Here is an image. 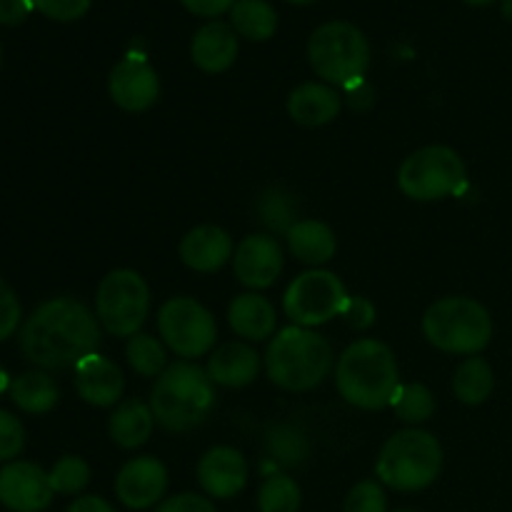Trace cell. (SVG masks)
Masks as SVG:
<instances>
[{
    "mask_svg": "<svg viewBox=\"0 0 512 512\" xmlns=\"http://www.w3.org/2000/svg\"><path fill=\"white\" fill-rule=\"evenodd\" d=\"M0 65H3V48H0Z\"/></svg>",
    "mask_w": 512,
    "mask_h": 512,
    "instance_id": "47",
    "label": "cell"
},
{
    "mask_svg": "<svg viewBox=\"0 0 512 512\" xmlns=\"http://www.w3.org/2000/svg\"><path fill=\"white\" fill-rule=\"evenodd\" d=\"M260 512H298L300 488L290 475H268L258 490Z\"/></svg>",
    "mask_w": 512,
    "mask_h": 512,
    "instance_id": "29",
    "label": "cell"
},
{
    "mask_svg": "<svg viewBox=\"0 0 512 512\" xmlns=\"http://www.w3.org/2000/svg\"><path fill=\"white\" fill-rule=\"evenodd\" d=\"M20 318H23V310H20L18 295L0 278V343L18 330Z\"/></svg>",
    "mask_w": 512,
    "mask_h": 512,
    "instance_id": "35",
    "label": "cell"
},
{
    "mask_svg": "<svg viewBox=\"0 0 512 512\" xmlns=\"http://www.w3.org/2000/svg\"><path fill=\"white\" fill-rule=\"evenodd\" d=\"M335 385L345 403L360 410H380L393 403L400 388V370L393 350L373 338L350 345L335 368Z\"/></svg>",
    "mask_w": 512,
    "mask_h": 512,
    "instance_id": "2",
    "label": "cell"
},
{
    "mask_svg": "<svg viewBox=\"0 0 512 512\" xmlns=\"http://www.w3.org/2000/svg\"><path fill=\"white\" fill-rule=\"evenodd\" d=\"M288 3H293V5H310V3H315V0H288Z\"/></svg>",
    "mask_w": 512,
    "mask_h": 512,
    "instance_id": "46",
    "label": "cell"
},
{
    "mask_svg": "<svg viewBox=\"0 0 512 512\" xmlns=\"http://www.w3.org/2000/svg\"><path fill=\"white\" fill-rule=\"evenodd\" d=\"M395 512H413V510H395Z\"/></svg>",
    "mask_w": 512,
    "mask_h": 512,
    "instance_id": "48",
    "label": "cell"
},
{
    "mask_svg": "<svg viewBox=\"0 0 512 512\" xmlns=\"http://www.w3.org/2000/svg\"><path fill=\"white\" fill-rule=\"evenodd\" d=\"M90 3L93 0H33V5L40 13L48 15L50 20H60V23L83 18L88 13Z\"/></svg>",
    "mask_w": 512,
    "mask_h": 512,
    "instance_id": "36",
    "label": "cell"
},
{
    "mask_svg": "<svg viewBox=\"0 0 512 512\" xmlns=\"http://www.w3.org/2000/svg\"><path fill=\"white\" fill-rule=\"evenodd\" d=\"M233 268L245 288H270L283 273V250L270 235H248L233 253Z\"/></svg>",
    "mask_w": 512,
    "mask_h": 512,
    "instance_id": "15",
    "label": "cell"
},
{
    "mask_svg": "<svg viewBox=\"0 0 512 512\" xmlns=\"http://www.w3.org/2000/svg\"><path fill=\"white\" fill-rule=\"evenodd\" d=\"M180 260L195 273H215L233 258L230 235L218 225H198L180 240Z\"/></svg>",
    "mask_w": 512,
    "mask_h": 512,
    "instance_id": "18",
    "label": "cell"
},
{
    "mask_svg": "<svg viewBox=\"0 0 512 512\" xmlns=\"http://www.w3.org/2000/svg\"><path fill=\"white\" fill-rule=\"evenodd\" d=\"M268 455L278 465L295 468L308 458V443L300 430L290 428V425H275L268 433Z\"/></svg>",
    "mask_w": 512,
    "mask_h": 512,
    "instance_id": "31",
    "label": "cell"
},
{
    "mask_svg": "<svg viewBox=\"0 0 512 512\" xmlns=\"http://www.w3.org/2000/svg\"><path fill=\"white\" fill-rule=\"evenodd\" d=\"M168 490V470L158 458H133L120 468L115 478L118 500L130 510H148L160 503Z\"/></svg>",
    "mask_w": 512,
    "mask_h": 512,
    "instance_id": "14",
    "label": "cell"
},
{
    "mask_svg": "<svg viewBox=\"0 0 512 512\" xmlns=\"http://www.w3.org/2000/svg\"><path fill=\"white\" fill-rule=\"evenodd\" d=\"M48 478H50V488H53V493L78 495L80 490L88 488L90 468L83 458H78V455H65V458H60L58 463L53 465Z\"/></svg>",
    "mask_w": 512,
    "mask_h": 512,
    "instance_id": "32",
    "label": "cell"
},
{
    "mask_svg": "<svg viewBox=\"0 0 512 512\" xmlns=\"http://www.w3.org/2000/svg\"><path fill=\"white\" fill-rule=\"evenodd\" d=\"M75 388L85 403L95 408H110L123 395L125 378L113 360L93 353L75 365Z\"/></svg>",
    "mask_w": 512,
    "mask_h": 512,
    "instance_id": "17",
    "label": "cell"
},
{
    "mask_svg": "<svg viewBox=\"0 0 512 512\" xmlns=\"http://www.w3.org/2000/svg\"><path fill=\"white\" fill-rule=\"evenodd\" d=\"M503 15L512 20V0H503Z\"/></svg>",
    "mask_w": 512,
    "mask_h": 512,
    "instance_id": "44",
    "label": "cell"
},
{
    "mask_svg": "<svg viewBox=\"0 0 512 512\" xmlns=\"http://www.w3.org/2000/svg\"><path fill=\"white\" fill-rule=\"evenodd\" d=\"M100 330L95 315L75 298H53L33 310L20 330V350L43 370L75 368L98 353Z\"/></svg>",
    "mask_w": 512,
    "mask_h": 512,
    "instance_id": "1",
    "label": "cell"
},
{
    "mask_svg": "<svg viewBox=\"0 0 512 512\" xmlns=\"http://www.w3.org/2000/svg\"><path fill=\"white\" fill-rule=\"evenodd\" d=\"M153 425L155 415L150 405H143L140 400H125L110 415L108 430L115 445L125 450H135L148 443V438L153 435Z\"/></svg>",
    "mask_w": 512,
    "mask_h": 512,
    "instance_id": "24",
    "label": "cell"
},
{
    "mask_svg": "<svg viewBox=\"0 0 512 512\" xmlns=\"http://www.w3.org/2000/svg\"><path fill=\"white\" fill-rule=\"evenodd\" d=\"M108 90L118 108L128 110V113H143V110L153 108L158 100L160 80L148 60L128 55L110 70Z\"/></svg>",
    "mask_w": 512,
    "mask_h": 512,
    "instance_id": "12",
    "label": "cell"
},
{
    "mask_svg": "<svg viewBox=\"0 0 512 512\" xmlns=\"http://www.w3.org/2000/svg\"><path fill=\"white\" fill-rule=\"evenodd\" d=\"M495 375L493 368L485 363L483 358H468L453 378V390L458 395L460 403L465 405H480L493 395Z\"/></svg>",
    "mask_w": 512,
    "mask_h": 512,
    "instance_id": "27",
    "label": "cell"
},
{
    "mask_svg": "<svg viewBox=\"0 0 512 512\" xmlns=\"http://www.w3.org/2000/svg\"><path fill=\"white\" fill-rule=\"evenodd\" d=\"M468 180L465 163L448 145H428L403 160L398 170V185L408 198L430 203L460 193Z\"/></svg>",
    "mask_w": 512,
    "mask_h": 512,
    "instance_id": "8",
    "label": "cell"
},
{
    "mask_svg": "<svg viewBox=\"0 0 512 512\" xmlns=\"http://www.w3.org/2000/svg\"><path fill=\"white\" fill-rule=\"evenodd\" d=\"M180 3L200 18H218V15L233 10L235 0H180Z\"/></svg>",
    "mask_w": 512,
    "mask_h": 512,
    "instance_id": "40",
    "label": "cell"
},
{
    "mask_svg": "<svg viewBox=\"0 0 512 512\" xmlns=\"http://www.w3.org/2000/svg\"><path fill=\"white\" fill-rule=\"evenodd\" d=\"M208 378L223 388H245L260 373V358L250 345L223 343L208 360Z\"/></svg>",
    "mask_w": 512,
    "mask_h": 512,
    "instance_id": "19",
    "label": "cell"
},
{
    "mask_svg": "<svg viewBox=\"0 0 512 512\" xmlns=\"http://www.w3.org/2000/svg\"><path fill=\"white\" fill-rule=\"evenodd\" d=\"M10 388V383H8V373H5L3 368H0V395L5 393V390Z\"/></svg>",
    "mask_w": 512,
    "mask_h": 512,
    "instance_id": "43",
    "label": "cell"
},
{
    "mask_svg": "<svg viewBox=\"0 0 512 512\" xmlns=\"http://www.w3.org/2000/svg\"><path fill=\"white\" fill-rule=\"evenodd\" d=\"M308 58L315 73L330 85L355 83L363 78L370 68V45L363 30L355 28L353 23H325L310 35Z\"/></svg>",
    "mask_w": 512,
    "mask_h": 512,
    "instance_id": "7",
    "label": "cell"
},
{
    "mask_svg": "<svg viewBox=\"0 0 512 512\" xmlns=\"http://www.w3.org/2000/svg\"><path fill=\"white\" fill-rule=\"evenodd\" d=\"M465 3H470V5H488V3H493V0H465Z\"/></svg>",
    "mask_w": 512,
    "mask_h": 512,
    "instance_id": "45",
    "label": "cell"
},
{
    "mask_svg": "<svg viewBox=\"0 0 512 512\" xmlns=\"http://www.w3.org/2000/svg\"><path fill=\"white\" fill-rule=\"evenodd\" d=\"M68 512H115V510L108 500L98 498V495H85V498L75 500V503L68 508Z\"/></svg>",
    "mask_w": 512,
    "mask_h": 512,
    "instance_id": "42",
    "label": "cell"
},
{
    "mask_svg": "<svg viewBox=\"0 0 512 512\" xmlns=\"http://www.w3.org/2000/svg\"><path fill=\"white\" fill-rule=\"evenodd\" d=\"M213 385L208 373L188 360L165 368L150 395L155 423L170 433H188L203 425L215 408Z\"/></svg>",
    "mask_w": 512,
    "mask_h": 512,
    "instance_id": "3",
    "label": "cell"
},
{
    "mask_svg": "<svg viewBox=\"0 0 512 512\" xmlns=\"http://www.w3.org/2000/svg\"><path fill=\"white\" fill-rule=\"evenodd\" d=\"M343 90H345V95H348V103L353 105V108L363 110V108H370V105H373V88H370L363 78L355 80V83H350V85H345Z\"/></svg>",
    "mask_w": 512,
    "mask_h": 512,
    "instance_id": "41",
    "label": "cell"
},
{
    "mask_svg": "<svg viewBox=\"0 0 512 512\" xmlns=\"http://www.w3.org/2000/svg\"><path fill=\"white\" fill-rule=\"evenodd\" d=\"M125 355H128L130 368L135 370L143 378H155V375L165 373V365H168V355L165 348L148 333H138L133 338H128L125 345Z\"/></svg>",
    "mask_w": 512,
    "mask_h": 512,
    "instance_id": "28",
    "label": "cell"
},
{
    "mask_svg": "<svg viewBox=\"0 0 512 512\" xmlns=\"http://www.w3.org/2000/svg\"><path fill=\"white\" fill-rule=\"evenodd\" d=\"M230 328L245 340H268L273 338L278 315H275L273 303L258 293H243L230 303L228 308Z\"/></svg>",
    "mask_w": 512,
    "mask_h": 512,
    "instance_id": "22",
    "label": "cell"
},
{
    "mask_svg": "<svg viewBox=\"0 0 512 512\" xmlns=\"http://www.w3.org/2000/svg\"><path fill=\"white\" fill-rule=\"evenodd\" d=\"M95 308L103 328L115 338L140 333L150 313V290L135 270H113L105 275L95 293Z\"/></svg>",
    "mask_w": 512,
    "mask_h": 512,
    "instance_id": "9",
    "label": "cell"
},
{
    "mask_svg": "<svg viewBox=\"0 0 512 512\" xmlns=\"http://www.w3.org/2000/svg\"><path fill=\"white\" fill-rule=\"evenodd\" d=\"M345 512H388V498L383 485L375 480H363L345 498Z\"/></svg>",
    "mask_w": 512,
    "mask_h": 512,
    "instance_id": "33",
    "label": "cell"
},
{
    "mask_svg": "<svg viewBox=\"0 0 512 512\" xmlns=\"http://www.w3.org/2000/svg\"><path fill=\"white\" fill-rule=\"evenodd\" d=\"M290 118L305 128H320L338 118L340 95L338 90L323 83H303L288 98Z\"/></svg>",
    "mask_w": 512,
    "mask_h": 512,
    "instance_id": "21",
    "label": "cell"
},
{
    "mask_svg": "<svg viewBox=\"0 0 512 512\" xmlns=\"http://www.w3.org/2000/svg\"><path fill=\"white\" fill-rule=\"evenodd\" d=\"M10 400L30 415H43L58 405V383L43 370H30L10 383Z\"/></svg>",
    "mask_w": 512,
    "mask_h": 512,
    "instance_id": "25",
    "label": "cell"
},
{
    "mask_svg": "<svg viewBox=\"0 0 512 512\" xmlns=\"http://www.w3.org/2000/svg\"><path fill=\"white\" fill-rule=\"evenodd\" d=\"M230 23L238 35L248 40H268L278 30V13L268 0H235Z\"/></svg>",
    "mask_w": 512,
    "mask_h": 512,
    "instance_id": "26",
    "label": "cell"
},
{
    "mask_svg": "<svg viewBox=\"0 0 512 512\" xmlns=\"http://www.w3.org/2000/svg\"><path fill=\"white\" fill-rule=\"evenodd\" d=\"M270 383L290 393H305L323 383L333 370V348L310 328L290 325L280 330L265 353Z\"/></svg>",
    "mask_w": 512,
    "mask_h": 512,
    "instance_id": "4",
    "label": "cell"
},
{
    "mask_svg": "<svg viewBox=\"0 0 512 512\" xmlns=\"http://www.w3.org/2000/svg\"><path fill=\"white\" fill-rule=\"evenodd\" d=\"M160 338L185 360L203 358L218 340V325L208 308L193 298H170L158 313Z\"/></svg>",
    "mask_w": 512,
    "mask_h": 512,
    "instance_id": "11",
    "label": "cell"
},
{
    "mask_svg": "<svg viewBox=\"0 0 512 512\" xmlns=\"http://www.w3.org/2000/svg\"><path fill=\"white\" fill-rule=\"evenodd\" d=\"M33 8V0H0V25H20Z\"/></svg>",
    "mask_w": 512,
    "mask_h": 512,
    "instance_id": "39",
    "label": "cell"
},
{
    "mask_svg": "<svg viewBox=\"0 0 512 512\" xmlns=\"http://www.w3.org/2000/svg\"><path fill=\"white\" fill-rule=\"evenodd\" d=\"M288 248L300 263L318 268V265L333 260L335 250H338V238H335L333 228L320 220H298L288 228Z\"/></svg>",
    "mask_w": 512,
    "mask_h": 512,
    "instance_id": "23",
    "label": "cell"
},
{
    "mask_svg": "<svg viewBox=\"0 0 512 512\" xmlns=\"http://www.w3.org/2000/svg\"><path fill=\"white\" fill-rule=\"evenodd\" d=\"M25 448V428L15 415L0 410V460H13Z\"/></svg>",
    "mask_w": 512,
    "mask_h": 512,
    "instance_id": "34",
    "label": "cell"
},
{
    "mask_svg": "<svg viewBox=\"0 0 512 512\" xmlns=\"http://www.w3.org/2000/svg\"><path fill=\"white\" fill-rule=\"evenodd\" d=\"M155 512H218V510H215V505L210 503L208 498H203V495L180 493V495H173V498L163 500Z\"/></svg>",
    "mask_w": 512,
    "mask_h": 512,
    "instance_id": "37",
    "label": "cell"
},
{
    "mask_svg": "<svg viewBox=\"0 0 512 512\" xmlns=\"http://www.w3.org/2000/svg\"><path fill=\"white\" fill-rule=\"evenodd\" d=\"M343 318L348 320L350 328L365 330L375 323V305L368 298H350L343 310Z\"/></svg>",
    "mask_w": 512,
    "mask_h": 512,
    "instance_id": "38",
    "label": "cell"
},
{
    "mask_svg": "<svg viewBox=\"0 0 512 512\" xmlns=\"http://www.w3.org/2000/svg\"><path fill=\"white\" fill-rule=\"evenodd\" d=\"M393 410L403 423L408 425H420L425 420L433 418L435 413V398L425 385L420 383H408L400 385L398 393L393 398Z\"/></svg>",
    "mask_w": 512,
    "mask_h": 512,
    "instance_id": "30",
    "label": "cell"
},
{
    "mask_svg": "<svg viewBox=\"0 0 512 512\" xmlns=\"http://www.w3.org/2000/svg\"><path fill=\"white\" fill-rule=\"evenodd\" d=\"M193 63L205 73H223L238 58V33L225 23H208L193 35Z\"/></svg>",
    "mask_w": 512,
    "mask_h": 512,
    "instance_id": "20",
    "label": "cell"
},
{
    "mask_svg": "<svg viewBox=\"0 0 512 512\" xmlns=\"http://www.w3.org/2000/svg\"><path fill=\"white\" fill-rule=\"evenodd\" d=\"M53 500L50 478L40 465L15 460L0 470V503L13 512H40Z\"/></svg>",
    "mask_w": 512,
    "mask_h": 512,
    "instance_id": "13",
    "label": "cell"
},
{
    "mask_svg": "<svg viewBox=\"0 0 512 512\" xmlns=\"http://www.w3.org/2000/svg\"><path fill=\"white\" fill-rule=\"evenodd\" d=\"M198 483L210 498H235L248 483V463L238 450L228 445L210 448L198 463Z\"/></svg>",
    "mask_w": 512,
    "mask_h": 512,
    "instance_id": "16",
    "label": "cell"
},
{
    "mask_svg": "<svg viewBox=\"0 0 512 512\" xmlns=\"http://www.w3.org/2000/svg\"><path fill=\"white\" fill-rule=\"evenodd\" d=\"M423 333L443 353L478 355L493 338L490 313L473 298H443L423 315Z\"/></svg>",
    "mask_w": 512,
    "mask_h": 512,
    "instance_id": "6",
    "label": "cell"
},
{
    "mask_svg": "<svg viewBox=\"0 0 512 512\" xmlns=\"http://www.w3.org/2000/svg\"><path fill=\"white\" fill-rule=\"evenodd\" d=\"M350 295L343 280L330 270H308L288 285L283 310L300 328H315L343 315Z\"/></svg>",
    "mask_w": 512,
    "mask_h": 512,
    "instance_id": "10",
    "label": "cell"
},
{
    "mask_svg": "<svg viewBox=\"0 0 512 512\" xmlns=\"http://www.w3.org/2000/svg\"><path fill=\"white\" fill-rule=\"evenodd\" d=\"M440 470H443V448L438 438L418 428L395 433L383 445L375 465L380 483L400 493L425 490L438 480Z\"/></svg>",
    "mask_w": 512,
    "mask_h": 512,
    "instance_id": "5",
    "label": "cell"
}]
</instances>
